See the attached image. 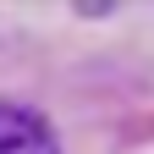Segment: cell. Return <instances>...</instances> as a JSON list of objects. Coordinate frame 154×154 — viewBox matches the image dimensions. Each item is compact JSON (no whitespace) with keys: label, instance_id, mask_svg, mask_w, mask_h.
<instances>
[{"label":"cell","instance_id":"1","mask_svg":"<svg viewBox=\"0 0 154 154\" xmlns=\"http://www.w3.org/2000/svg\"><path fill=\"white\" fill-rule=\"evenodd\" d=\"M0 154H61V138L33 105L0 99Z\"/></svg>","mask_w":154,"mask_h":154}]
</instances>
